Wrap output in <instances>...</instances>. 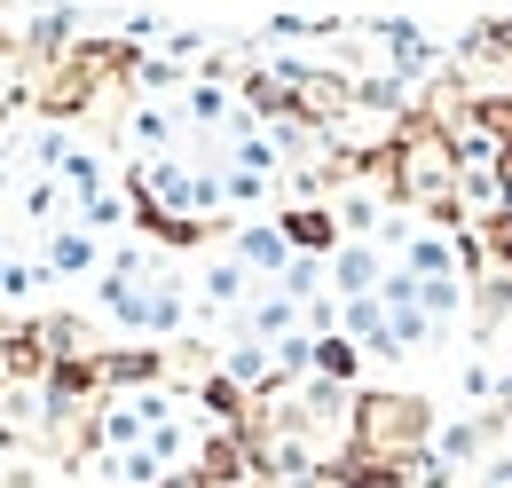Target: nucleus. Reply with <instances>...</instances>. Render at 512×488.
<instances>
[{"label":"nucleus","instance_id":"obj_1","mask_svg":"<svg viewBox=\"0 0 512 488\" xmlns=\"http://www.w3.org/2000/svg\"><path fill=\"white\" fill-rule=\"evenodd\" d=\"M434 433V402L418 394H355L347 410V449L355 457H386V465H410Z\"/></svg>","mask_w":512,"mask_h":488},{"label":"nucleus","instance_id":"obj_2","mask_svg":"<svg viewBox=\"0 0 512 488\" xmlns=\"http://www.w3.org/2000/svg\"><path fill=\"white\" fill-rule=\"evenodd\" d=\"M276 237H284V252H292V244L331 252V244H339V221H331L323 205H284V213H276Z\"/></svg>","mask_w":512,"mask_h":488},{"label":"nucleus","instance_id":"obj_3","mask_svg":"<svg viewBox=\"0 0 512 488\" xmlns=\"http://www.w3.org/2000/svg\"><path fill=\"white\" fill-rule=\"evenodd\" d=\"M331 488H410V473L386 465V457H355V449H339V457H331Z\"/></svg>","mask_w":512,"mask_h":488},{"label":"nucleus","instance_id":"obj_4","mask_svg":"<svg viewBox=\"0 0 512 488\" xmlns=\"http://www.w3.org/2000/svg\"><path fill=\"white\" fill-rule=\"evenodd\" d=\"M331 268H339V292H347V300H371V292H379V252H371V244H347Z\"/></svg>","mask_w":512,"mask_h":488},{"label":"nucleus","instance_id":"obj_5","mask_svg":"<svg viewBox=\"0 0 512 488\" xmlns=\"http://www.w3.org/2000/svg\"><path fill=\"white\" fill-rule=\"evenodd\" d=\"M237 252H245V260H260V268H276V276H284V260H292L276 229H245V237H237Z\"/></svg>","mask_w":512,"mask_h":488},{"label":"nucleus","instance_id":"obj_6","mask_svg":"<svg viewBox=\"0 0 512 488\" xmlns=\"http://www.w3.org/2000/svg\"><path fill=\"white\" fill-rule=\"evenodd\" d=\"M205 292H213L221 307H237V300H245V268H213V276H205Z\"/></svg>","mask_w":512,"mask_h":488},{"label":"nucleus","instance_id":"obj_7","mask_svg":"<svg viewBox=\"0 0 512 488\" xmlns=\"http://www.w3.org/2000/svg\"><path fill=\"white\" fill-rule=\"evenodd\" d=\"M316 363H323V378H347V370H355V347H347V339H323Z\"/></svg>","mask_w":512,"mask_h":488}]
</instances>
